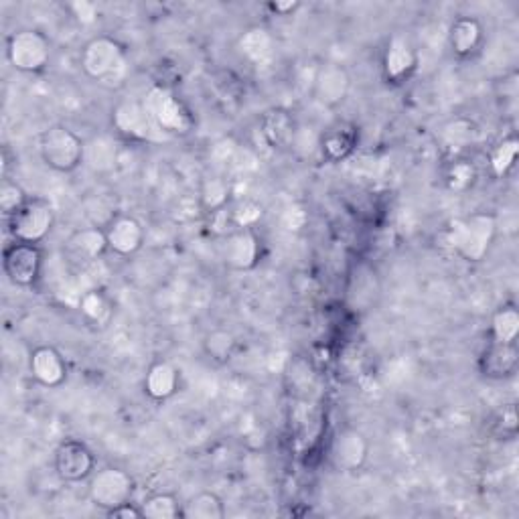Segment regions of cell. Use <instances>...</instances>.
<instances>
[{
	"mask_svg": "<svg viewBox=\"0 0 519 519\" xmlns=\"http://www.w3.org/2000/svg\"><path fill=\"white\" fill-rule=\"evenodd\" d=\"M260 134L268 146L276 148V151H286V148L296 144L299 126H296V120L288 110L270 108L260 118Z\"/></svg>",
	"mask_w": 519,
	"mask_h": 519,
	"instance_id": "e0dca14e",
	"label": "cell"
},
{
	"mask_svg": "<svg viewBox=\"0 0 519 519\" xmlns=\"http://www.w3.org/2000/svg\"><path fill=\"white\" fill-rule=\"evenodd\" d=\"M357 142H359V130L351 122H337L319 136L321 155L329 163L345 161L355 151Z\"/></svg>",
	"mask_w": 519,
	"mask_h": 519,
	"instance_id": "d6986e66",
	"label": "cell"
},
{
	"mask_svg": "<svg viewBox=\"0 0 519 519\" xmlns=\"http://www.w3.org/2000/svg\"><path fill=\"white\" fill-rule=\"evenodd\" d=\"M29 369L35 382L43 388H59L67 380V361L51 345H41L33 349Z\"/></svg>",
	"mask_w": 519,
	"mask_h": 519,
	"instance_id": "2e32d148",
	"label": "cell"
},
{
	"mask_svg": "<svg viewBox=\"0 0 519 519\" xmlns=\"http://www.w3.org/2000/svg\"><path fill=\"white\" fill-rule=\"evenodd\" d=\"M80 63L90 80L104 86H120L128 71L126 49L108 35H100L88 41L82 49Z\"/></svg>",
	"mask_w": 519,
	"mask_h": 519,
	"instance_id": "7a4b0ae2",
	"label": "cell"
},
{
	"mask_svg": "<svg viewBox=\"0 0 519 519\" xmlns=\"http://www.w3.org/2000/svg\"><path fill=\"white\" fill-rule=\"evenodd\" d=\"M351 92V76L341 63H325L313 78V98L325 108L341 106Z\"/></svg>",
	"mask_w": 519,
	"mask_h": 519,
	"instance_id": "5bb4252c",
	"label": "cell"
},
{
	"mask_svg": "<svg viewBox=\"0 0 519 519\" xmlns=\"http://www.w3.org/2000/svg\"><path fill=\"white\" fill-rule=\"evenodd\" d=\"M27 193L25 189L11 181V179H5L3 183H0V211H3V215L9 219L11 215H15L25 203H27Z\"/></svg>",
	"mask_w": 519,
	"mask_h": 519,
	"instance_id": "d6a6232c",
	"label": "cell"
},
{
	"mask_svg": "<svg viewBox=\"0 0 519 519\" xmlns=\"http://www.w3.org/2000/svg\"><path fill=\"white\" fill-rule=\"evenodd\" d=\"M104 230L108 238V250L122 258L138 254L146 240L142 224L132 215H116Z\"/></svg>",
	"mask_w": 519,
	"mask_h": 519,
	"instance_id": "9a60e30c",
	"label": "cell"
},
{
	"mask_svg": "<svg viewBox=\"0 0 519 519\" xmlns=\"http://www.w3.org/2000/svg\"><path fill=\"white\" fill-rule=\"evenodd\" d=\"M260 238L254 232V228H236L230 234H226L224 242H221V260L226 262L232 270L248 272L258 266L262 256Z\"/></svg>",
	"mask_w": 519,
	"mask_h": 519,
	"instance_id": "8fae6325",
	"label": "cell"
},
{
	"mask_svg": "<svg viewBox=\"0 0 519 519\" xmlns=\"http://www.w3.org/2000/svg\"><path fill=\"white\" fill-rule=\"evenodd\" d=\"M519 335V313L513 305H505L495 311L491 319V341L515 343Z\"/></svg>",
	"mask_w": 519,
	"mask_h": 519,
	"instance_id": "83f0119b",
	"label": "cell"
},
{
	"mask_svg": "<svg viewBox=\"0 0 519 519\" xmlns=\"http://www.w3.org/2000/svg\"><path fill=\"white\" fill-rule=\"evenodd\" d=\"M7 59L21 73H39L51 61V41L35 29H21L7 41Z\"/></svg>",
	"mask_w": 519,
	"mask_h": 519,
	"instance_id": "8992f818",
	"label": "cell"
},
{
	"mask_svg": "<svg viewBox=\"0 0 519 519\" xmlns=\"http://www.w3.org/2000/svg\"><path fill=\"white\" fill-rule=\"evenodd\" d=\"M7 221H9V232L15 242L39 246L53 230L55 213L49 201L41 197H29L27 203Z\"/></svg>",
	"mask_w": 519,
	"mask_h": 519,
	"instance_id": "277c9868",
	"label": "cell"
},
{
	"mask_svg": "<svg viewBox=\"0 0 519 519\" xmlns=\"http://www.w3.org/2000/svg\"><path fill=\"white\" fill-rule=\"evenodd\" d=\"M418 67V51L406 35H394L382 57V76L392 86L406 84Z\"/></svg>",
	"mask_w": 519,
	"mask_h": 519,
	"instance_id": "7c38bea8",
	"label": "cell"
},
{
	"mask_svg": "<svg viewBox=\"0 0 519 519\" xmlns=\"http://www.w3.org/2000/svg\"><path fill=\"white\" fill-rule=\"evenodd\" d=\"M238 49L244 59H248L254 65H262L274 53V37L264 27H252L240 37Z\"/></svg>",
	"mask_w": 519,
	"mask_h": 519,
	"instance_id": "603a6c76",
	"label": "cell"
},
{
	"mask_svg": "<svg viewBox=\"0 0 519 519\" xmlns=\"http://www.w3.org/2000/svg\"><path fill=\"white\" fill-rule=\"evenodd\" d=\"M517 365H519V351L515 343L489 341V345L483 349L479 357V372L487 380L511 378L517 372Z\"/></svg>",
	"mask_w": 519,
	"mask_h": 519,
	"instance_id": "ac0fdd59",
	"label": "cell"
},
{
	"mask_svg": "<svg viewBox=\"0 0 519 519\" xmlns=\"http://www.w3.org/2000/svg\"><path fill=\"white\" fill-rule=\"evenodd\" d=\"M112 124L118 134L134 142H155L167 134L155 124L153 116L148 114L144 100H122L112 110Z\"/></svg>",
	"mask_w": 519,
	"mask_h": 519,
	"instance_id": "52a82bcc",
	"label": "cell"
},
{
	"mask_svg": "<svg viewBox=\"0 0 519 519\" xmlns=\"http://www.w3.org/2000/svg\"><path fill=\"white\" fill-rule=\"evenodd\" d=\"M55 473L65 483H82L96 473L94 453L82 440L67 438L55 451Z\"/></svg>",
	"mask_w": 519,
	"mask_h": 519,
	"instance_id": "9c48e42d",
	"label": "cell"
},
{
	"mask_svg": "<svg viewBox=\"0 0 519 519\" xmlns=\"http://www.w3.org/2000/svg\"><path fill=\"white\" fill-rule=\"evenodd\" d=\"M301 7V3H296V0H278V3H270L268 9L280 17H286L290 13H294L296 9Z\"/></svg>",
	"mask_w": 519,
	"mask_h": 519,
	"instance_id": "74e56055",
	"label": "cell"
},
{
	"mask_svg": "<svg viewBox=\"0 0 519 519\" xmlns=\"http://www.w3.org/2000/svg\"><path fill=\"white\" fill-rule=\"evenodd\" d=\"M3 268L7 278L21 288L33 286L43 268V252L37 244H23V242H13L5 248L3 254Z\"/></svg>",
	"mask_w": 519,
	"mask_h": 519,
	"instance_id": "30bf717a",
	"label": "cell"
},
{
	"mask_svg": "<svg viewBox=\"0 0 519 519\" xmlns=\"http://www.w3.org/2000/svg\"><path fill=\"white\" fill-rule=\"evenodd\" d=\"M80 311L90 323L102 325L110 317V303L100 290H88L80 299Z\"/></svg>",
	"mask_w": 519,
	"mask_h": 519,
	"instance_id": "1f68e13d",
	"label": "cell"
},
{
	"mask_svg": "<svg viewBox=\"0 0 519 519\" xmlns=\"http://www.w3.org/2000/svg\"><path fill=\"white\" fill-rule=\"evenodd\" d=\"M88 495L96 507L110 511L122 503L132 501L134 479L120 467H104L90 477Z\"/></svg>",
	"mask_w": 519,
	"mask_h": 519,
	"instance_id": "ba28073f",
	"label": "cell"
},
{
	"mask_svg": "<svg viewBox=\"0 0 519 519\" xmlns=\"http://www.w3.org/2000/svg\"><path fill=\"white\" fill-rule=\"evenodd\" d=\"M517 155H519V142L515 136H509V138H503L501 142H497L493 146V151L489 153V169H491L493 177L503 179L515 167Z\"/></svg>",
	"mask_w": 519,
	"mask_h": 519,
	"instance_id": "4316f807",
	"label": "cell"
},
{
	"mask_svg": "<svg viewBox=\"0 0 519 519\" xmlns=\"http://www.w3.org/2000/svg\"><path fill=\"white\" fill-rule=\"evenodd\" d=\"M260 217H262V207L252 201H246L236 211H232V224L236 228H254V224Z\"/></svg>",
	"mask_w": 519,
	"mask_h": 519,
	"instance_id": "836d02e7",
	"label": "cell"
},
{
	"mask_svg": "<svg viewBox=\"0 0 519 519\" xmlns=\"http://www.w3.org/2000/svg\"><path fill=\"white\" fill-rule=\"evenodd\" d=\"M495 432L503 438H513L517 434V410L513 404L503 406V410L497 416V422L493 424Z\"/></svg>",
	"mask_w": 519,
	"mask_h": 519,
	"instance_id": "e575fe53",
	"label": "cell"
},
{
	"mask_svg": "<svg viewBox=\"0 0 519 519\" xmlns=\"http://www.w3.org/2000/svg\"><path fill=\"white\" fill-rule=\"evenodd\" d=\"M369 457V442L355 428L339 430L329 447V461L337 471L355 473L359 471Z\"/></svg>",
	"mask_w": 519,
	"mask_h": 519,
	"instance_id": "4fadbf2b",
	"label": "cell"
},
{
	"mask_svg": "<svg viewBox=\"0 0 519 519\" xmlns=\"http://www.w3.org/2000/svg\"><path fill=\"white\" fill-rule=\"evenodd\" d=\"M108 517H116V519H140L142 517V509L138 505H134L132 501L122 503L110 511H106Z\"/></svg>",
	"mask_w": 519,
	"mask_h": 519,
	"instance_id": "8d00e7d4",
	"label": "cell"
},
{
	"mask_svg": "<svg viewBox=\"0 0 519 519\" xmlns=\"http://www.w3.org/2000/svg\"><path fill=\"white\" fill-rule=\"evenodd\" d=\"M236 345H238V341H236L234 333H230V331H226V329H215V331L207 333V337H205V341H203L205 353H207L211 359L219 361V363L228 361V359L234 355Z\"/></svg>",
	"mask_w": 519,
	"mask_h": 519,
	"instance_id": "f546056e",
	"label": "cell"
},
{
	"mask_svg": "<svg viewBox=\"0 0 519 519\" xmlns=\"http://www.w3.org/2000/svg\"><path fill=\"white\" fill-rule=\"evenodd\" d=\"M69 11L73 13V17H76L84 25L94 23L96 17H98V7L94 3H86V0H82V3H71Z\"/></svg>",
	"mask_w": 519,
	"mask_h": 519,
	"instance_id": "d590c367",
	"label": "cell"
},
{
	"mask_svg": "<svg viewBox=\"0 0 519 519\" xmlns=\"http://www.w3.org/2000/svg\"><path fill=\"white\" fill-rule=\"evenodd\" d=\"M144 106L167 136L187 134L193 128V116L189 108L177 98L173 90L165 86H153L148 90L144 96Z\"/></svg>",
	"mask_w": 519,
	"mask_h": 519,
	"instance_id": "5b68a950",
	"label": "cell"
},
{
	"mask_svg": "<svg viewBox=\"0 0 519 519\" xmlns=\"http://www.w3.org/2000/svg\"><path fill=\"white\" fill-rule=\"evenodd\" d=\"M497 236V217L487 211L453 219L447 230L451 248L467 262H481Z\"/></svg>",
	"mask_w": 519,
	"mask_h": 519,
	"instance_id": "6da1fadb",
	"label": "cell"
},
{
	"mask_svg": "<svg viewBox=\"0 0 519 519\" xmlns=\"http://www.w3.org/2000/svg\"><path fill=\"white\" fill-rule=\"evenodd\" d=\"M140 509L146 519H177L181 517L183 505L173 493H155L144 499Z\"/></svg>",
	"mask_w": 519,
	"mask_h": 519,
	"instance_id": "f1b7e54d",
	"label": "cell"
},
{
	"mask_svg": "<svg viewBox=\"0 0 519 519\" xmlns=\"http://www.w3.org/2000/svg\"><path fill=\"white\" fill-rule=\"evenodd\" d=\"M230 183L224 177H207L201 183L199 191V207L205 213H217L228 207L230 201Z\"/></svg>",
	"mask_w": 519,
	"mask_h": 519,
	"instance_id": "484cf974",
	"label": "cell"
},
{
	"mask_svg": "<svg viewBox=\"0 0 519 519\" xmlns=\"http://www.w3.org/2000/svg\"><path fill=\"white\" fill-rule=\"evenodd\" d=\"M179 390V372L171 361H155L144 376V392L155 402H167Z\"/></svg>",
	"mask_w": 519,
	"mask_h": 519,
	"instance_id": "44dd1931",
	"label": "cell"
},
{
	"mask_svg": "<svg viewBox=\"0 0 519 519\" xmlns=\"http://www.w3.org/2000/svg\"><path fill=\"white\" fill-rule=\"evenodd\" d=\"M483 39V25L475 17H459L449 29V47L461 59L473 57L481 49Z\"/></svg>",
	"mask_w": 519,
	"mask_h": 519,
	"instance_id": "7402d4cb",
	"label": "cell"
},
{
	"mask_svg": "<svg viewBox=\"0 0 519 519\" xmlns=\"http://www.w3.org/2000/svg\"><path fill=\"white\" fill-rule=\"evenodd\" d=\"M39 155L57 173H71L86 159V142L63 124H53L39 136Z\"/></svg>",
	"mask_w": 519,
	"mask_h": 519,
	"instance_id": "3957f363",
	"label": "cell"
},
{
	"mask_svg": "<svg viewBox=\"0 0 519 519\" xmlns=\"http://www.w3.org/2000/svg\"><path fill=\"white\" fill-rule=\"evenodd\" d=\"M96 173H110L118 163V148L116 142L108 136H96L86 142V159Z\"/></svg>",
	"mask_w": 519,
	"mask_h": 519,
	"instance_id": "d4e9b609",
	"label": "cell"
},
{
	"mask_svg": "<svg viewBox=\"0 0 519 519\" xmlns=\"http://www.w3.org/2000/svg\"><path fill=\"white\" fill-rule=\"evenodd\" d=\"M477 181V169L469 161H453L444 173V183L455 193H465Z\"/></svg>",
	"mask_w": 519,
	"mask_h": 519,
	"instance_id": "4dcf8cb0",
	"label": "cell"
},
{
	"mask_svg": "<svg viewBox=\"0 0 519 519\" xmlns=\"http://www.w3.org/2000/svg\"><path fill=\"white\" fill-rule=\"evenodd\" d=\"M65 252L82 264L96 262L102 258L108 250V238L106 230L100 226H90V228H80L73 232L67 242H65Z\"/></svg>",
	"mask_w": 519,
	"mask_h": 519,
	"instance_id": "ffe728a7",
	"label": "cell"
},
{
	"mask_svg": "<svg viewBox=\"0 0 519 519\" xmlns=\"http://www.w3.org/2000/svg\"><path fill=\"white\" fill-rule=\"evenodd\" d=\"M181 517L183 519H224L226 505L217 493L199 491L183 503Z\"/></svg>",
	"mask_w": 519,
	"mask_h": 519,
	"instance_id": "cb8c5ba5",
	"label": "cell"
}]
</instances>
